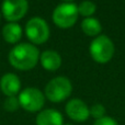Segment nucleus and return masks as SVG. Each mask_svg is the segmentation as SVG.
<instances>
[{
    "mask_svg": "<svg viewBox=\"0 0 125 125\" xmlns=\"http://www.w3.org/2000/svg\"><path fill=\"white\" fill-rule=\"evenodd\" d=\"M40 59V52L34 44H17L9 53V62L19 70H31Z\"/></svg>",
    "mask_w": 125,
    "mask_h": 125,
    "instance_id": "nucleus-1",
    "label": "nucleus"
},
{
    "mask_svg": "<svg viewBox=\"0 0 125 125\" xmlns=\"http://www.w3.org/2000/svg\"><path fill=\"white\" fill-rule=\"evenodd\" d=\"M71 91H73V84L70 80L66 77L59 76L52 79L46 84L44 95L51 102L58 103L65 101L71 94Z\"/></svg>",
    "mask_w": 125,
    "mask_h": 125,
    "instance_id": "nucleus-2",
    "label": "nucleus"
},
{
    "mask_svg": "<svg viewBox=\"0 0 125 125\" xmlns=\"http://www.w3.org/2000/svg\"><path fill=\"white\" fill-rule=\"evenodd\" d=\"M114 44L112 40L106 35L97 36L89 46V52L94 62L99 64H106L112 59L114 55Z\"/></svg>",
    "mask_w": 125,
    "mask_h": 125,
    "instance_id": "nucleus-3",
    "label": "nucleus"
},
{
    "mask_svg": "<svg viewBox=\"0 0 125 125\" xmlns=\"http://www.w3.org/2000/svg\"><path fill=\"white\" fill-rule=\"evenodd\" d=\"M78 17V6L73 2H64L58 4L53 11V21L61 29H69L73 26Z\"/></svg>",
    "mask_w": 125,
    "mask_h": 125,
    "instance_id": "nucleus-4",
    "label": "nucleus"
},
{
    "mask_svg": "<svg viewBox=\"0 0 125 125\" xmlns=\"http://www.w3.org/2000/svg\"><path fill=\"white\" fill-rule=\"evenodd\" d=\"M20 106L28 112H40L45 104V95L36 88H25L18 97Z\"/></svg>",
    "mask_w": 125,
    "mask_h": 125,
    "instance_id": "nucleus-5",
    "label": "nucleus"
},
{
    "mask_svg": "<svg viewBox=\"0 0 125 125\" xmlns=\"http://www.w3.org/2000/svg\"><path fill=\"white\" fill-rule=\"evenodd\" d=\"M25 34L33 44H43L50 37V26L42 18L34 17L26 23Z\"/></svg>",
    "mask_w": 125,
    "mask_h": 125,
    "instance_id": "nucleus-6",
    "label": "nucleus"
},
{
    "mask_svg": "<svg viewBox=\"0 0 125 125\" xmlns=\"http://www.w3.org/2000/svg\"><path fill=\"white\" fill-rule=\"evenodd\" d=\"M28 9V0H3L1 12L7 21L15 22L26 14Z\"/></svg>",
    "mask_w": 125,
    "mask_h": 125,
    "instance_id": "nucleus-7",
    "label": "nucleus"
},
{
    "mask_svg": "<svg viewBox=\"0 0 125 125\" xmlns=\"http://www.w3.org/2000/svg\"><path fill=\"white\" fill-rule=\"evenodd\" d=\"M67 116L75 122H86L90 117L89 106L80 99H71L65 106Z\"/></svg>",
    "mask_w": 125,
    "mask_h": 125,
    "instance_id": "nucleus-8",
    "label": "nucleus"
},
{
    "mask_svg": "<svg viewBox=\"0 0 125 125\" xmlns=\"http://www.w3.org/2000/svg\"><path fill=\"white\" fill-rule=\"evenodd\" d=\"M20 88H21V81L14 73H6L0 79V89L7 97L15 95L20 91Z\"/></svg>",
    "mask_w": 125,
    "mask_h": 125,
    "instance_id": "nucleus-9",
    "label": "nucleus"
},
{
    "mask_svg": "<svg viewBox=\"0 0 125 125\" xmlns=\"http://www.w3.org/2000/svg\"><path fill=\"white\" fill-rule=\"evenodd\" d=\"M35 123L36 125H62L64 117L62 113L55 109H45L39 112Z\"/></svg>",
    "mask_w": 125,
    "mask_h": 125,
    "instance_id": "nucleus-10",
    "label": "nucleus"
},
{
    "mask_svg": "<svg viewBox=\"0 0 125 125\" xmlns=\"http://www.w3.org/2000/svg\"><path fill=\"white\" fill-rule=\"evenodd\" d=\"M40 61L43 68L48 71H56L62 65L61 55L53 50H47L42 53Z\"/></svg>",
    "mask_w": 125,
    "mask_h": 125,
    "instance_id": "nucleus-11",
    "label": "nucleus"
},
{
    "mask_svg": "<svg viewBox=\"0 0 125 125\" xmlns=\"http://www.w3.org/2000/svg\"><path fill=\"white\" fill-rule=\"evenodd\" d=\"M2 35L6 42L10 44H15L20 41L22 36V28L17 22H9L2 29Z\"/></svg>",
    "mask_w": 125,
    "mask_h": 125,
    "instance_id": "nucleus-12",
    "label": "nucleus"
},
{
    "mask_svg": "<svg viewBox=\"0 0 125 125\" xmlns=\"http://www.w3.org/2000/svg\"><path fill=\"white\" fill-rule=\"evenodd\" d=\"M81 29L88 36H99L102 31V25L95 18H84V20L81 22Z\"/></svg>",
    "mask_w": 125,
    "mask_h": 125,
    "instance_id": "nucleus-13",
    "label": "nucleus"
},
{
    "mask_svg": "<svg viewBox=\"0 0 125 125\" xmlns=\"http://www.w3.org/2000/svg\"><path fill=\"white\" fill-rule=\"evenodd\" d=\"M95 11H97L95 3L89 0H84L78 6V13L84 18H91V15L94 14Z\"/></svg>",
    "mask_w": 125,
    "mask_h": 125,
    "instance_id": "nucleus-14",
    "label": "nucleus"
},
{
    "mask_svg": "<svg viewBox=\"0 0 125 125\" xmlns=\"http://www.w3.org/2000/svg\"><path fill=\"white\" fill-rule=\"evenodd\" d=\"M3 108H4V110L8 111V112H15V111L20 108L19 99H18L15 95L7 97V99L4 100Z\"/></svg>",
    "mask_w": 125,
    "mask_h": 125,
    "instance_id": "nucleus-15",
    "label": "nucleus"
},
{
    "mask_svg": "<svg viewBox=\"0 0 125 125\" xmlns=\"http://www.w3.org/2000/svg\"><path fill=\"white\" fill-rule=\"evenodd\" d=\"M90 110V116H92L93 119L95 120H99L101 117L105 116V108H104L103 104L101 103H95L93 104L91 108H89Z\"/></svg>",
    "mask_w": 125,
    "mask_h": 125,
    "instance_id": "nucleus-16",
    "label": "nucleus"
},
{
    "mask_svg": "<svg viewBox=\"0 0 125 125\" xmlns=\"http://www.w3.org/2000/svg\"><path fill=\"white\" fill-rule=\"evenodd\" d=\"M93 125H119V123L111 116H103L99 120H95Z\"/></svg>",
    "mask_w": 125,
    "mask_h": 125,
    "instance_id": "nucleus-17",
    "label": "nucleus"
},
{
    "mask_svg": "<svg viewBox=\"0 0 125 125\" xmlns=\"http://www.w3.org/2000/svg\"><path fill=\"white\" fill-rule=\"evenodd\" d=\"M64 2H71V1H73V0H62Z\"/></svg>",
    "mask_w": 125,
    "mask_h": 125,
    "instance_id": "nucleus-18",
    "label": "nucleus"
},
{
    "mask_svg": "<svg viewBox=\"0 0 125 125\" xmlns=\"http://www.w3.org/2000/svg\"><path fill=\"white\" fill-rule=\"evenodd\" d=\"M62 125H73V124H70V123H65V124H62Z\"/></svg>",
    "mask_w": 125,
    "mask_h": 125,
    "instance_id": "nucleus-19",
    "label": "nucleus"
},
{
    "mask_svg": "<svg viewBox=\"0 0 125 125\" xmlns=\"http://www.w3.org/2000/svg\"><path fill=\"white\" fill-rule=\"evenodd\" d=\"M0 17H1V13H0Z\"/></svg>",
    "mask_w": 125,
    "mask_h": 125,
    "instance_id": "nucleus-20",
    "label": "nucleus"
}]
</instances>
